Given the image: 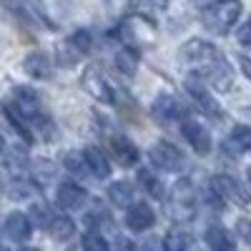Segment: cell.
<instances>
[{
	"label": "cell",
	"instance_id": "obj_6",
	"mask_svg": "<svg viewBox=\"0 0 251 251\" xmlns=\"http://www.w3.org/2000/svg\"><path fill=\"white\" fill-rule=\"evenodd\" d=\"M208 188H211V196L219 201V203H236V206H249L251 196L246 188L228 174H216L211 178V183H208Z\"/></svg>",
	"mask_w": 251,
	"mask_h": 251
},
{
	"label": "cell",
	"instance_id": "obj_18",
	"mask_svg": "<svg viewBox=\"0 0 251 251\" xmlns=\"http://www.w3.org/2000/svg\"><path fill=\"white\" fill-rule=\"evenodd\" d=\"M23 68L28 75H33L38 80H46V78H50V58L43 50H33L30 55H25Z\"/></svg>",
	"mask_w": 251,
	"mask_h": 251
},
{
	"label": "cell",
	"instance_id": "obj_19",
	"mask_svg": "<svg viewBox=\"0 0 251 251\" xmlns=\"http://www.w3.org/2000/svg\"><path fill=\"white\" fill-rule=\"evenodd\" d=\"M108 199H111V203L118 206V208H131V206L136 203V201H133V188H131L128 181H113V183L108 186Z\"/></svg>",
	"mask_w": 251,
	"mask_h": 251
},
{
	"label": "cell",
	"instance_id": "obj_36",
	"mask_svg": "<svg viewBox=\"0 0 251 251\" xmlns=\"http://www.w3.org/2000/svg\"><path fill=\"white\" fill-rule=\"evenodd\" d=\"M0 251H5V249H0Z\"/></svg>",
	"mask_w": 251,
	"mask_h": 251
},
{
	"label": "cell",
	"instance_id": "obj_28",
	"mask_svg": "<svg viewBox=\"0 0 251 251\" xmlns=\"http://www.w3.org/2000/svg\"><path fill=\"white\" fill-rule=\"evenodd\" d=\"M80 249L83 251H111V244L106 241V236H103L98 228H91V231H86V236H83Z\"/></svg>",
	"mask_w": 251,
	"mask_h": 251
},
{
	"label": "cell",
	"instance_id": "obj_12",
	"mask_svg": "<svg viewBox=\"0 0 251 251\" xmlns=\"http://www.w3.org/2000/svg\"><path fill=\"white\" fill-rule=\"evenodd\" d=\"M108 151H111V156H113L121 166H126V169H131V166H136V163L141 161V151L136 149V143L126 136V133H111V138H108Z\"/></svg>",
	"mask_w": 251,
	"mask_h": 251
},
{
	"label": "cell",
	"instance_id": "obj_7",
	"mask_svg": "<svg viewBox=\"0 0 251 251\" xmlns=\"http://www.w3.org/2000/svg\"><path fill=\"white\" fill-rule=\"evenodd\" d=\"M80 83H83V91H86L93 100L103 103V106H113V103H116V91L108 83V78L100 73L98 66H88L86 71H83Z\"/></svg>",
	"mask_w": 251,
	"mask_h": 251
},
{
	"label": "cell",
	"instance_id": "obj_30",
	"mask_svg": "<svg viewBox=\"0 0 251 251\" xmlns=\"http://www.w3.org/2000/svg\"><path fill=\"white\" fill-rule=\"evenodd\" d=\"M236 40H239L241 46L251 48V18L246 20V23H241V25H239V30H236Z\"/></svg>",
	"mask_w": 251,
	"mask_h": 251
},
{
	"label": "cell",
	"instance_id": "obj_16",
	"mask_svg": "<svg viewBox=\"0 0 251 251\" xmlns=\"http://www.w3.org/2000/svg\"><path fill=\"white\" fill-rule=\"evenodd\" d=\"M83 156H86V163H88V171L93 178L98 181H106L111 176V161L106 156V151L98 149V146H88L86 151H83Z\"/></svg>",
	"mask_w": 251,
	"mask_h": 251
},
{
	"label": "cell",
	"instance_id": "obj_27",
	"mask_svg": "<svg viewBox=\"0 0 251 251\" xmlns=\"http://www.w3.org/2000/svg\"><path fill=\"white\" fill-rule=\"evenodd\" d=\"M63 166L75 174V176H88V163H86V156H83V151H68L66 156H63Z\"/></svg>",
	"mask_w": 251,
	"mask_h": 251
},
{
	"label": "cell",
	"instance_id": "obj_14",
	"mask_svg": "<svg viewBox=\"0 0 251 251\" xmlns=\"http://www.w3.org/2000/svg\"><path fill=\"white\" fill-rule=\"evenodd\" d=\"M156 224V211L146 203V201H136L131 208H126V226L136 234H143Z\"/></svg>",
	"mask_w": 251,
	"mask_h": 251
},
{
	"label": "cell",
	"instance_id": "obj_35",
	"mask_svg": "<svg viewBox=\"0 0 251 251\" xmlns=\"http://www.w3.org/2000/svg\"><path fill=\"white\" fill-rule=\"evenodd\" d=\"M23 251H38V249H23Z\"/></svg>",
	"mask_w": 251,
	"mask_h": 251
},
{
	"label": "cell",
	"instance_id": "obj_25",
	"mask_svg": "<svg viewBox=\"0 0 251 251\" xmlns=\"http://www.w3.org/2000/svg\"><path fill=\"white\" fill-rule=\"evenodd\" d=\"M169 8V0H131V10L146 18H153Z\"/></svg>",
	"mask_w": 251,
	"mask_h": 251
},
{
	"label": "cell",
	"instance_id": "obj_24",
	"mask_svg": "<svg viewBox=\"0 0 251 251\" xmlns=\"http://www.w3.org/2000/svg\"><path fill=\"white\" fill-rule=\"evenodd\" d=\"M91 46H93V35H91V30H88V28H78V30H73V33H71V38H68V48H71L75 55L88 53V50H91Z\"/></svg>",
	"mask_w": 251,
	"mask_h": 251
},
{
	"label": "cell",
	"instance_id": "obj_9",
	"mask_svg": "<svg viewBox=\"0 0 251 251\" xmlns=\"http://www.w3.org/2000/svg\"><path fill=\"white\" fill-rule=\"evenodd\" d=\"M186 91H188V96H191L194 100H196V106L208 116V118H214V121H221L224 118V108H221V103L214 98V93L208 91V86L203 80H199V78H194V75H186Z\"/></svg>",
	"mask_w": 251,
	"mask_h": 251
},
{
	"label": "cell",
	"instance_id": "obj_23",
	"mask_svg": "<svg viewBox=\"0 0 251 251\" xmlns=\"http://www.w3.org/2000/svg\"><path fill=\"white\" fill-rule=\"evenodd\" d=\"M138 181H141V186L146 188V194H149L151 199H156V201H163V199H166L163 181H161L153 171H149V169H141V171H138Z\"/></svg>",
	"mask_w": 251,
	"mask_h": 251
},
{
	"label": "cell",
	"instance_id": "obj_26",
	"mask_svg": "<svg viewBox=\"0 0 251 251\" xmlns=\"http://www.w3.org/2000/svg\"><path fill=\"white\" fill-rule=\"evenodd\" d=\"M138 55L141 53H136V50H128V48H123V50H118L116 53V68L123 73V75H133L136 73V68H138Z\"/></svg>",
	"mask_w": 251,
	"mask_h": 251
},
{
	"label": "cell",
	"instance_id": "obj_13",
	"mask_svg": "<svg viewBox=\"0 0 251 251\" xmlns=\"http://www.w3.org/2000/svg\"><path fill=\"white\" fill-rule=\"evenodd\" d=\"M88 194L86 188H80L73 181H60L58 183V191H55V203L60 211H78V208L86 203Z\"/></svg>",
	"mask_w": 251,
	"mask_h": 251
},
{
	"label": "cell",
	"instance_id": "obj_5",
	"mask_svg": "<svg viewBox=\"0 0 251 251\" xmlns=\"http://www.w3.org/2000/svg\"><path fill=\"white\" fill-rule=\"evenodd\" d=\"M241 18V0H214L201 13V23L206 30L216 35H226Z\"/></svg>",
	"mask_w": 251,
	"mask_h": 251
},
{
	"label": "cell",
	"instance_id": "obj_33",
	"mask_svg": "<svg viewBox=\"0 0 251 251\" xmlns=\"http://www.w3.org/2000/svg\"><path fill=\"white\" fill-rule=\"evenodd\" d=\"M3 151H5V138L0 136V156H3Z\"/></svg>",
	"mask_w": 251,
	"mask_h": 251
},
{
	"label": "cell",
	"instance_id": "obj_31",
	"mask_svg": "<svg viewBox=\"0 0 251 251\" xmlns=\"http://www.w3.org/2000/svg\"><path fill=\"white\" fill-rule=\"evenodd\" d=\"M236 228H239V236H241L246 244H251V219H239Z\"/></svg>",
	"mask_w": 251,
	"mask_h": 251
},
{
	"label": "cell",
	"instance_id": "obj_10",
	"mask_svg": "<svg viewBox=\"0 0 251 251\" xmlns=\"http://www.w3.org/2000/svg\"><path fill=\"white\" fill-rule=\"evenodd\" d=\"M151 118L158 126H174V123H183L186 118V108L181 106V100L171 93H161L153 103H151Z\"/></svg>",
	"mask_w": 251,
	"mask_h": 251
},
{
	"label": "cell",
	"instance_id": "obj_34",
	"mask_svg": "<svg viewBox=\"0 0 251 251\" xmlns=\"http://www.w3.org/2000/svg\"><path fill=\"white\" fill-rule=\"evenodd\" d=\"M246 176H249V183H251V166H249V171H246Z\"/></svg>",
	"mask_w": 251,
	"mask_h": 251
},
{
	"label": "cell",
	"instance_id": "obj_20",
	"mask_svg": "<svg viewBox=\"0 0 251 251\" xmlns=\"http://www.w3.org/2000/svg\"><path fill=\"white\" fill-rule=\"evenodd\" d=\"M226 149H236L241 153H251V126H234L231 136H228V141H224V151Z\"/></svg>",
	"mask_w": 251,
	"mask_h": 251
},
{
	"label": "cell",
	"instance_id": "obj_2",
	"mask_svg": "<svg viewBox=\"0 0 251 251\" xmlns=\"http://www.w3.org/2000/svg\"><path fill=\"white\" fill-rule=\"evenodd\" d=\"M3 113L25 141H50L55 136V126L50 116L43 111L40 98L33 93V88H15L13 98L3 106Z\"/></svg>",
	"mask_w": 251,
	"mask_h": 251
},
{
	"label": "cell",
	"instance_id": "obj_4",
	"mask_svg": "<svg viewBox=\"0 0 251 251\" xmlns=\"http://www.w3.org/2000/svg\"><path fill=\"white\" fill-rule=\"evenodd\" d=\"M163 203H166V214H169L171 221H176V224L194 221L196 219V188H194V183L188 178L176 181L169 188Z\"/></svg>",
	"mask_w": 251,
	"mask_h": 251
},
{
	"label": "cell",
	"instance_id": "obj_11",
	"mask_svg": "<svg viewBox=\"0 0 251 251\" xmlns=\"http://www.w3.org/2000/svg\"><path fill=\"white\" fill-rule=\"evenodd\" d=\"M181 136L186 138V143L191 146V151H196L199 156H208L211 153V133H208L201 121L186 116L181 123Z\"/></svg>",
	"mask_w": 251,
	"mask_h": 251
},
{
	"label": "cell",
	"instance_id": "obj_29",
	"mask_svg": "<svg viewBox=\"0 0 251 251\" xmlns=\"http://www.w3.org/2000/svg\"><path fill=\"white\" fill-rule=\"evenodd\" d=\"M30 211H33V219H35V224H38V226H50L53 216H50V208H48V203H46V201L33 203Z\"/></svg>",
	"mask_w": 251,
	"mask_h": 251
},
{
	"label": "cell",
	"instance_id": "obj_32",
	"mask_svg": "<svg viewBox=\"0 0 251 251\" xmlns=\"http://www.w3.org/2000/svg\"><path fill=\"white\" fill-rule=\"evenodd\" d=\"M239 66H241V73H244V78H246V80H251V58L241 55V58H239Z\"/></svg>",
	"mask_w": 251,
	"mask_h": 251
},
{
	"label": "cell",
	"instance_id": "obj_22",
	"mask_svg": "<svg viewBox=\"0 0 251 251\" xmlns=\"http://www.w3.org/2000/svg\"><path fill=\"white\" fill-rule=\"evenodd\" d=\"M48 231H50V236H53L55 241H68V239H73V234H75V224H73L71 216L58 214V216H53Z\"/></svg>",
	"mask_w": 251,
	"mask_h": 251
},
{
	"label": "cell",
	"instance_id": "obj_1",
	"mask_svg": "<svg viewBox=\"0 0 251 251\" xmlns=\"http://www.w3.org/2000/svg\"><path fill=\"white\" fill-rule=\"evenodd\" d=\"M178 63L188 71V75H194L203 80L206 86H214L216 91L228 93L234 88V71L228 58L208 40L194 38L188 43L181 46L178 50Z\"/></svg>",
	"mask_w": 251,
	"mask_h": 251
},
{
	"label": "cell",
	"instance_id": "obj_17",
	"mask_svg": "<svg viewBox=\"0 0 251 251\" xmlns=\"http://www.w3.org/2000/svg\"><path fill=\"white\" fill-rule=\"evenodd\" d=\"M203 239H206V246L211 249V251H236L234 236L228 234L221 224H211V226H208Z\"/></svg>",
	"mask_w": 251,
	"mask_h": 251
},
{
	"label": "cell",
	"instance_id": "obj_21",
	"mask_svg": "<svg viewBox=\"0 0 251 251\" xmlns=\"http://www.w3.org/2000/svg\"><path fill=\"white\" fill-rule=\"evenodd\" d=\"M163 251H194V236L181 228H174L163 236Z\"/></svg>",
	"mask_w": 251,
	"mask_h": 251
},
{
	"label": "cell",
	"instance_id": "obj_8",
	"mask_svg": "<svg viewBox=\"0 0 251 251\" xmlns=\"http://www.w3.org/2000/svg\"><path fill=\"white\" fill-rule=\"evenodd\" d=\"M149 158H151V163L156 166L158 171H166V174H178V171H183V166H186L183 151H178L176 146L169 143V141L153 143L151 151H149Z\"/></svg>",
	"mask_w": 251,
	"mask_h": 251
},
{
	"label": "cell",
	"instance_id": "obj_3",
	"mask_svg": "<svg viewBox=\"0 0 251 251\" xmlns=\"http://www.w3.org/2000/svg\"><path fill=\"white\" fill-rule=\"evenodd\" d=\"M116 38L123 43V48H128V50H149L156 46V25H153V20L151 18H146V15H138V13H128L116 28Z\"/></svg>",
	"mask_w": 251,
	"mask_h": 251
},
{
	"label": "cell",
	"instance_id": "obj_15",
	"mask_svg": "<svg viewBox=\"0 0 251 251\" xmlns=\"http://www.w3.org/2000/svg\"><path fill=\"white\" fill-rule=\"evenodd\" d=\"M3 231H5V236L13 239V241H28L30 234H33V221H30V216L23 214V211H13V214L5 219Z\"/></svg>",
	"mask_w": 251,
	"mask_h": 251
}]
</instances>
